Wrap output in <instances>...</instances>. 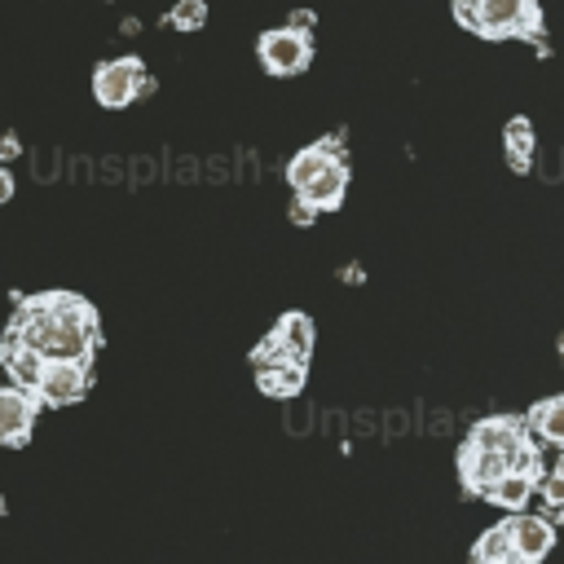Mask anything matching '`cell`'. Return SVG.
I'll return each instance as SVG.
<instances>
[{
	"label": "cell",
	"instance_id": "obj_1",
	"mask_svg": "<svg viewBox=\"0 0 564 564\" xmlns=\"http://www.w3.org/2000/svg\"><path fill=\"white\" fill-rule=\"evenodd\" d=\"M9 335H18L44 361H84V366L93 361V352L101 344L97 308L75 291L26 295L9 322Z\"/></svg>",
	"mask_w": 564,
	"mask_h": 564
},
{
	"label": "cell",
	"instance_id": "obj_2",
	"mask_svg": "<svg viewBox=\"0 0 564 564\" xmlns=\"http://www.w3.org/2000/svg\"><path fill=\"white\" fill-rule=\"evenodd\" d=\"M471 35L480 40H538L542 35V4L538 0H476Z\"/></svg>",
	"mask_w": 564,
	"mask_h": 564
},
{
	"label": "cell",
	"instance_id": "obj_3",
	"mask_svg": "<svg viewBox=\"0 0 564 564\" xmlns=\"http://www.w3.org/2000/svg\"><path fill=\"white\" fill-rule=\"evenodd\" d=\"M150 88L154 84H150V70L141 57H110V62H97V70H93V97L106 110H123Z\"/></svg>",
	"mask_w": 564,
	"mask_h": 564
},
{
	"label": "cell",
	"instance_id": "obj_4",
	"mask_svg": "<svg viewBox=\"0 0 564 564\" xmlns=\"http://www.w3.org/2000/svg\"><path fill=\"white\" fill-rule=\"evenodd\" d=\"M256 53H260V66H264L269 75L291 79V75H304V70H308V62H313V40H308L304 31H295V26H273V31L260 35Z\"/></svg>",
	"mask_w": 564,
	"mask_h": 564
},
{
	"label": "cell",
	"instance_id": "obj_5",
	"mask_svg": "<svg viewBox=\"0 0 564 564\" xmlns=\"http://www.w3.org/2000/svg\"><path fill=\"white\" fill-rule=\"evenodd\" d=\"M31 392L40 405H75L88 392V366L84 361H40Z\"/></svg>",
	"mask_w": 564,
	"mask_h": 564
},
{
	"label": "cell",
	"instance_id": "obj_6",
	"mask_svg": "<svg viewBox=\"0 0 564 564\" xmlns=\"http://www.w3.org/2000/svg\"><path fill=\"white\" fill-rule=\"evenodd\" d=\"M507 533H511V551H516L520 564H538V560H546L551 546H555V529H551V520L538 516V511H529V507H524V511H511Z\"/></svg>",
	"mask_w": 564,
	"mask_h": 564
},
{
	"label": "cell",
	"instance_id": "obj_7",
	"mask_svg": "<svg viewBox=\"0 0 564 564\" xmlns=\"http://www.w3.org/2000/svg\"><path fill=\"white\" fill-rule=\"evenodd\" d=\"M35 414H40V401L31 388H18V383L0 388V445H26Z\"/></svg>",
	"mask_w": 564,
	"mask_h": 564
},
{
	"label": "cell",
	"instance_id": "obj_8",
	"mask_svg": "<svg viewBox=\"0 0 564 564\" xmlns=\"http://www.w3.org/2000/svg\"><path fill=\"white\" fill-rule=\"evenodd\" d=\"M344 189H348V159L339 154V159H330L308 185H300L295 198H304L313 212H330V207L344 203Z\"/></svg>",
	"mask_w": 564,
	"mask_h": 564
},
{
	"label": "cell",
	"instance_id": "obj_9",
	"mask_svg": "<svg viewBox=\"0 0 564 564\" xmlns=\"http://www.w3.org/2000/svg\"><path fill=\"white\" fill-rule=\"evenodd\" d=\"M538 494V480L533 476H524V471H502V476H494L489 485H485V494L480 498H489L494 507H502V511H524L529 507V498Z\"/></svg>",
	"mask_w": 564,
	"mask_h": 564
},
{
	"label": "cell",
	"instance_id": "obj_10",
	"mask_svg": "<svg viewBox=\"0 0 564 564\" xmlns=\"http://www.w3.org/2000/svg\"><path fill=\"white\" fill-rule=\"evenodd\" d=\"M273 335H278L282 352H286L295 366H308V357H313V322H308L304 313H282L278 326H273Z\"/></svg>",
	"mask_w": 564,
	"mask_h": 564
},
{
	"label": "cell",
	"instance_id": "obj_11",
	"mask_svg": "<svg viewBox=\"0 0 564 564\" xmlns=\"http://www.w3.org/2000/svg\"><path fill=\"white\" fill-rule=\"evenodd\" d=\"M40 361H44V357H40L35 348H26L18 335H9V330H4V339H0V366L9 370V379H13L18 388H31V383H35Z\"/></svg>",
	"mask_w": 564,
	"mask_h": 564
},
{
	"label": "cell",
	"instance_id": "obj_12",
	"mask_svg": "<svg viewBox=\"0 0 564 564\" xmlns=\"http://www.w3.org/2000/svg\"><path fill=\"white\" fill-rule=\"evenodd\" d=\"M256 383L264 397H278V401H291L304 392V366L295 361H278V366H256Z\"/></svg>",
	"mask_w": 564,
	"mask_h": 564
},
{
	"label": "cell",
	"instance_id": "obj_13",
	"mask_svg": "<svg viewBox=\"0 0 564 564\" xmlns=\"http://www.w3.org/2000/svg\"><path fill=\"white\" fill-rule=\"evenodd\" d=\"M524 423H529L542 441H551V445L564 449V397H546V401H538V405L529 410Z\"/></svg>",
	"mask_w": 564,
	"mask_h": 564
},
{
	"label": "cell",
	"instance_id": "obj_14",
	"mask_svg": "<svg viewBox=\"0 0 564 564\" xmlns=\"http://www.w3.org/2000/svg\"><path fill=\"white\" fill-rule=\"evenodd\" d=\"M502 141H507V163H511L516 172H529V167H533V123H529L524 115L507 119Z\"/></svg>",
	"mask_w": 564,
	"mask_h": 564
},
{
	"label": "cell",
	"instance_id": "obj_15",
	"mask_svg": "<svg viewBox=\"0 0 564 564\" xmlns=\"http://www.w3.org/2000/svg\"><path fill=\"white\" fill-rule=\"evenodd\" d=\"M471 560H476V564H520V560H516V551H511L507 520H502V524H494V529H485V533L476 538Z\"/></svg>",
	"mask_w": 564,
	"mask_h": 564
},
{
	"label": "cell",
	"instance_id": "obj_16",
	"mask_svg": "<svg viewBox=\"0 0 564 564\" xmlns=\"http://www.w3.org/2000/svg\"><path fill=\"white\" fill-rule=\"evenodd\" d=\"M167 26H176V31H203L207 26V0H176L172 4V13H167Z\"/></svg>",
	"mask_w": 564,
	"mask_h": 564
},
{
	"label": "cell",
	"instance_id": "obj_17",
	"mask_svg": "<svg viewBox=\"0 0 564 564\" xmlns=\"http://www.w3.org/2000/svg\"><path fill=\"white\" fill-rule=\"evenodd\" d=\"M286 26H295V31H304V35H308V31H313V13H308V9H295Z\"/></svg>",
	"mask_w": 564,
	"mask_h": 564
},
{
	"label": "cell",
	"instance_id": "obj_18",
	"mask_svg": "<svg viewBox=\"0 0 564 564\" xmlns=\"http://www.w3.org/2000/svg\"><path fill=\"white\" fill-rule=\"evenodd\" d=\"M313 216H317V212H313V207H308L304 198H295V207H291V220H295V225H308Z\"/></svg>",
	"mask_w": 564,
	"mask_h": 564
},
{
	"label": "cell",
	"instance_id": "obj_19",
	"mask_svg": "<svg viewBox=\"0 0 564 564\" xmlns=\"http://www.w3.org/2000/svg\"><path fill=\"white\" fill-rule=\"evenodd\" d=\"M9 198H13V172H9L4 163H0V207H4Z\"/></svg>",
	"mask_w": 564,
	"mask_h": 564
},
{
	"label": "cell",
	"instance_id": "obj_20",
	"mask_svg": "<svg viewBox=\"0 0 564 564\" xmlns=\"http://www.w3.org/2000/svg\"><path fill=\"white\" fill-rule=\"evenodd\" d=\"M546 520H551V529H564V502H546V511H542Z\"/></svg>",
	"mask_w": 564,
	"mask_h": 564
},
{
	"label": "cell",
	"instance_id": "obj_21",
	"mask_svg": "<svg viewBox=\"0 0 564 564\" xmlns=\"http://www.w3.org/2000/svg\"><path fill=\"white\" fill-rule=\"evenodd\" d=\"M13 150H18V141H13V137H0V163H4Z\"/></svg>",
	"mask_w": 564,
	"mask_h": 564
},
{
	"label": "cell",
	"instance_id": "obj_22",
	"mask_svg": "<svg viewBox=\"0 0 564 564\" xmlns=\"http://www.w3.org/2000/svg\"><path fill=\"white\" fill-rule=\"evenodd\" d=\"M551 471H555V476H560V480H564V454H560V458H555V467H551Z\"/></svg>",
	"mask_w": 564,
	"mask_h": 564
},
{
	"label": "cell",
	"instance_id": "obj_23",
	"mask_svg": "<svg viewBox=\"0 0 564 564\" xmlns=\"http://www.w3.org/2000/svg\"><path fill=\"white\" fill-rule=\"evenodd\" d=\"M0 516H4V498H0Z\"/></svg>",
	"mask_w": 564,
	"mask_h": 564
}]
</instances>
